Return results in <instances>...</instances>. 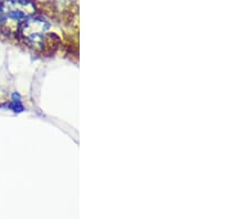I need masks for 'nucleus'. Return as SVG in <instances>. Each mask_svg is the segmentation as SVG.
<instances>
[{"label": "nucleus", "mask_w": 249, "mask_h": 219, "mask_svg": "<svg viewBox=\"0 0 249 219\" xmlns=\"http://www.w3.org/2000/svg\"><path fill=\"white\" fill-rule=\"evenodd\" d=\"M36 13L35 3L30 0H2L0 2V23L8 21L22 23Z\"/></svg>", "instance_id": "f257e3e1"}, {"label": "nucleus", "mask_w": 249, "mask_h": 219, "mask_svg": "<svg viewBox=\"0 0 249 219\" xmlns=\"http://www.w3.org/2000/svg\"><path fill=\"white\" fill-rule=\"evenodd\" d=\"M49 27V22L46 19L32 16L21 23L19 33L30 47L42 48Z\"/></svg>", "instance_id": "f03ea898"}, {"label": "nucleus", "mask_w": 249, "mask_h": 219, "mask_svg": "<svg viewBox=\"0 0 249 219\" xmlns=\"http://www.w3.org/2000/svg\"><path fill=\"white\" fill-rule=\"evenodd\" d=\"M9 107L14 111V112H18V113L22 112V111L25 110V107H23L22 103L19 99H17V100L13 99V101H11L10 104H9Z\"/></svg>", "instance_id": "7ed1b4c3"}, {"label": "nucleus", "mask_w": 249, "mask_h": 219, "mask_svg": "<svg viewBox=\"0 0 249 219\" xmlns=\"http://www.w3.org/2000/svg\"><path fill=\"white\" fill-rule=\"evenodd\" d=\"M2 1V0H0V2H1Z\"/></svg>", "instance_id": "20e7f679"}]
</instances>
